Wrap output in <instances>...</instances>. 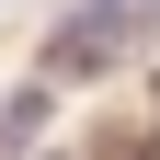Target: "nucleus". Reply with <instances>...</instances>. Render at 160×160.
Listing matches in <instances>:
<instances>
[{
  "label": "nucleus",
  "mask_w": 160,
  "mask_h": 160,
  "mask_svg": "<svg viewBox=\"0 0 160 160\" xmlns=\"http://www.w3.org/2000/svg\"><path fill=\"white\" fill-rule=\"evenodd\" d=\"M114 46H137L126 0H80L69 23L46 34V80H103V69H114Z\"/></svg>",
  "instance_id": "1"
},
{
  "label": "nucleus",
  "mask_w": 160,
  "mask_h": 160,
  "mask_svg": "<svg viewBox=\"0 0 160 160\" xmlns=\"http://www.w3.org/2000/svg\"><path fill=\"white\" fill-rule=\"evenodd\" d=\"M126 23H137V34H160V0H126Z\"/></svg>",
  "instance_id": "2"
}]
</instances>
